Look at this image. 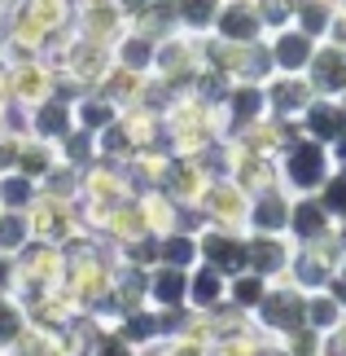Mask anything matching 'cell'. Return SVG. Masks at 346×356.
<instances>
[{"instance_id":"6da1fadb","label":"cell","mask_w":346,"mask_h":356,"mask_svg":"<svg viewBox=\"0 0 346 356\" xmlns=\"http://www.w3.org/2000/svg\"><path fill=\"white\" fill-rule=\"evenodd\" d=\"M276 168H281V189L285 194H320V185L329 181V172H334V154H329L325 141H315V136H302L294 132L285 141V149L276 154Z\"/></svg>"},{"instance_id":"7a4b0ae2","label":"cell","mask_w":346,"mask_h":356,"mask_svg":"<svg viewBox=\"0 0 346 356\" xmlns=\"http://www.w3.org/2000/svg\"><path fill=\"white\" fill-rule=\"evenodd\" d=\"M13 259H18V291L13 295L22 299V308L53 295V291H62V277H66V251L62 246H49V242L31 238Z\"/></svg>"},{"instance_id":"3957f363","label":"cell","mask_w":346,"mask_h":356,"mask_svg":"<svg viewBox=\"0 0 346 356\" xmlns=\"http://www.w3.org/2000/svg\"><path fill=\"white\" fill-rule=\"evenodd\" d=\"M53 71H58L62 79H71L75 88H101L105 75L114 71V53H110V44H101V40H88L71 31V40L53 53Z\"/></svg>"},{"instance_id":"277c9868","label":"cell","mask_w":346,"mask_h":356,"mask_svg":"<svg viewBox=\"0 0 346 356\" xmlns=\"http://www.w3.org/2000/svg\"><path fill=\"white\" fill-rule=\"evenodd\" d=\"M250 325H254L263 339H285L289 330L307 325V295H302L294 282H285V277L268 282L259 308L250 312Z\"/></svg>"},{"instance_id":"5b68a950","label":"cell","mask_w":346,"mask_h":356,"mask_svg":"<svg viewBox=\"0 0 346 356\" xmlns=\"http://www.w3.org/2000/svg\"><path fill=\"white\" fill-rule=\"evenodd\" d=\"M198 66H202V40L198 35H189V31H171V35H162L158 40V53H154V79H162L175 97L180 92H189L193 84V75H198Z\"/></svg>"},{"instance_id":"8992f818","label":"cell","mask_w":346,"mask_h":356,"mask_svg":"<svg viewBox=\"0 0 346 356\" xmlns=\"http://www.w3.org/2000/svg\"><path fill=\"white\" fill-rule=\"evenodd\" d=\"M26 216H31V234L49 246H62V251L88 234L84 216H79V202H66V198H53V194H40Z\"/></svg>"},{"instance_id":"52a82bcc","label":"cell","mask_w":346,"mask_h":356,"mask_svg":"<svg viewBox=\"0 0 346 356\" xmlns=\"http://www.w3.org/2000/svg\"><path fill=\"white\" fill-rule=\"evenodd\" d=\"M215 119H219V136H224V141H237L245 128H254L259 119H268V97H263V84L232 79L228 92L215 106Z\"/></svg>"},{"instance_id":"ba28073f","label":"cell","mask_w":346,"mask_h":356,"mask_svg":"<svg viewBox=\"0 0 346 356\" xmlns=\"http://www.w3.org/2000/svg\"><path fill=\"white\" fill-rule=\"evenodd\" d=\"M198 251L202 264H211L224 277H237L245 273V255H250V234L232 225H202L198 229Z\"/></svg>"},{"instance_id":"9c48e42d","label":"cell","mask_w":346,"mask_h":356,"mask_svg":"<svg viewBox=\"0 0 346 356\" xmlns=\"http://www.w3.org/2000/svg\"><path fill=\"white\" fill-rule=\"evenodd\" d=\"M342 268V246L338 238H329L320 246H294L289 255V268H285V282H294L302 295L307 291H325L329 277Z\"/></svg>"},{"instance_id":"30bf717a","label":"cell","mask_w":346,"mask_h":356,"mask_svg":"<svg viewBox=\"0 0 346 356\" xmlns=\"http://www.w3.org/2000/svg\"><path fill=\"white\" fill-rule=\"evenodd\" d=\"M58 88V71H53L49 58H5V97L35 106L40 97Z\"/></svg>"},{"instance_id":"8fae6325","label":"cell","mask_w":346,"mask_h":356,"mask_svg":"<svg viewBox=\"0 0 346 356\" xmlns=\"http://www.w3.org/2000/svg\"><path fill=\"white\" fill-rule=\"evenodd\" d=\"M245 202H250V194H245L232 176H211L206 189H202V198L193 202V211L202 216V225H232V229H241Z\"/></svg>"},{"instance_id":"7c38bea8","label":"cell","mask_w":346,"mask_h":356,"mask_svg":"<svg viewBox=\"0 0 346 356\" xmlns=\"http://www.w3.org/2000/svg\"><path fill=\"white\" fill-rule=\"evenodd\" d=\"M338 234V220L325 211V202L315 194H298L289 202V225H285V238L294 246H320Z\"/></svg>"},{"instance_id":"4fadbf2b","label":"cell","mask_w":346,"mask_h":356,"mask_svg":"<svg viewBox=\"0 0 346 356\" xmlns=\"http://www.w3.org/2000/svg\"><path fill=\"white\" fill-rule=\"evenodd\" d=\"M245 194H259V189L281 185V168H276V154H263V149H250L241 141H228V172Z\"/></svg>"},{"instance_id":"5bb4252c","label":"cell","mask_w":346,"mask_h":356,"mask_svg":"<svg viewBox=\"0 0 346 356\" xmlns=\"http://www.w3.org/2000/svg\"><path fill=\"white\" fill-rule=\"evenodd\" d=\"M263 97H268V115H272V119L298 123V115L307 111V102L315 97V88L307 84V75H285V71H272L268 79H263Z\"/></svg>"},{"instance_id":"9a60e30c","label":"cell","mask_w":346,"mask_h":356,"mask_svg":"<svg viewBox=\"0 0 346 356\" xmlns=\"http://www.w3.org/2000/svg\"><path fill=\"white\" fill-rule=\"evenodd\" d=\"M263 44H268V58H272V71H285V75H302L315 53V40L302 31V26H276V31L263 35Z\"/></svg>"},{"instance_id":"2e32d148","label":"cell","mask_w":346,"mask_h":356,"mask_svg":"<svg viewBox=\"0 0 346 356\" xmlns=\"http://www.w3.org/2000/svg\"><path fill=\"white\" fill-rule=\"evenodd\" d=\"M211 35L228 40V44H259V40L268 35V26H263L254 0H219Z\"/></svg>"},{"instance_id":"e0dca14e","label":"cell","mask_w":346,"mask_h":356,"mask_svg":"<svg viewBox=\"0 0 346 356\" xmlns=\"http://www.w3.org/2000/svg\"><path fill=\"white\" fill-rule=\"evenodd\" d=\"M302 75H307V84L320 97H342L346 92V44H338V40H315V53H311Z\"/></svg>"},{"instance_id":"ac0fdd59","label":"cell","mask_w":346,"mask_h":356,"mask_svg":"<svg viewBox=\"0 0 346 356\" xmlns=\"http://www.w3.org/2000/svg\"><path fill=\"white\" fill-rule=\"evenodd\" d=\"M128 9L119 0H75V31L101 44H114V35L128 26Z\"/></svg>"},{"instance_id":"d6986e66","label":"cell","mask_w":346,"mask_h":356,"mask_svg":"<svg viewBox=\"0 0 346 356\" xmlns=\"http://www.w3.org/2000/svg\"><path fill=\"white\" fill-rule=\"evenodd\" d=\"M289 202H294V194H285L281 185L259 189V194H250V202H245L241 229H245V234H285V225H289Z\"/></svg>"},{"instance_id":"ffe728a7","label":"cell","mask_w":346,"mask_h":356,"mask_svg":"<svg viewBox=\"0 0 346 356\" xmlns=\"http://www.w3.org/2000/svg\"><path fill=\"white\" fill-rule=\"evenodd\" d=\"M75 128V97L53 88L49 97H40L31 106V136H44V141H62L66 132Z\"/></svg>"},{"instance_id":"44dd1931","label":"cell","mask_w":346,"mask_h":356,"mask_svg":"<svg viewBox=\"0 0 346 356\" xmlns=\"http://www.w3.org/2000/svg\"><path fill=\"white\" fill-rule=\"evenodd\" d=\"M298 132L302 136H315V141H325V145H334L338 136L346 132V111H342V102L338 97H315L307 102V111L298 115Z\"/></svg>"},{"instance_id":"7402d4cb","label":"cell","mask_w":346,"mask_h":356,"mask_svg":"<svg viewBox=\"0 0 346 356\" xmlns=\"http://www.w3.org/2000/svg\"><path fill=\"white\" fill-rule=\"evenodd\" d=\"M289 255H294V242L285 234H250V255H245V268L259 273V277H285L289 268Z\"/></svg>"},{"instance_id":"603a6c76","label":"cell","mask_w":346,"mask_h":356,"mask_svg":"<svg viewBox=\"0 0 346 356\" xmlns=\"http://www.w3.org/2000/svg\"><path fill=\"white\" fill-rule=\"evenodd\" d=\"M110 53H114V66H123V71H136V75H149L154 71V53H158V40L141 31V26H123V31L114 35V44H110Z\"/></svg>"},{"instance_id":"cb8c5ba5","label":"cell","mask_w":346,"mask_h":356,"mask_svg":"<svg viewBox=\"0 0 346 356\" xmlns=\"http://www.w3.org/2000/svg\"><path fill=\"white\" fill-rule=\"evenodd\" d=\"M149 308L158 312L189 308V268H171V264L149 268Z\"/></svg>"},{"instance_id":"d4e9b609","label":"cell","mask_w":346,"mask_h":356,"mask_svg":"<svg viewBox=\"0 0 346 356\" xmlns=\"http://www.w3.org/2000/svg\"><path fill=\"white\" fill-rule=\"evenodd\" d=\"M219 304H228V277L198 259L189 268V312H211Z\"/></svg>"},{"instance_id":"484cf974","label":"cell","mask_w":346,"mask_h":356,"mask_svg":"<svg viewBox=\"0 0 346 356\" xmlns=\"http://www.w3.org/2000/svg\"><path fill=\"white\" fill-rule=\"evenodd\" d=\"M123 106L110 97L105 88H84L75 97V128H88V132H105L110 123H119Z\"/></svg>"},{"instance_id":"4316f807","label":"cell","mask_w":346,"mask_h":356,"mask_svg":"<svg viewBox=\"0 0 346 356\" xmlns=\"http://www.w3.org/2000/svg\"><path fill=\"white\" fill-rule=\"evenodd\" d=\"M119 334L128 339L132 348H154V343H162V312L158 308H149V304H141V308H128L119 317Z\"/></svg>"},{"instance_id":"83f0119b","label":"cell","mask_w":346,"mask_h":356,"mask_svg":"<svg viewBox=\"0 0 346 356\" xmlns=\"http://www.w3.org/2000/svg\"><path fill=\"white\" fill-rule=\"evenodd\" d=\"M58 163H62L58 141H44V136H31V132L22 136V145H18V172H26L31 181H44Z\"/></svg>"},{"instance_id":"f1b7e54d","label":"cell","mask_w":346,"mask_h":356,"mask_svg":"<svg viewBox=\"0 0 346 356\" xmlns=\"http://www.w3.org/2000/svg\"><path fill=\"white\" fill-rule=\"evenodd\" d=\"M198 259H202V251H198V234H193V229H171V234L158 238V264L193 268Z\"/></svg>"},{"instance_id":"f546056e","label":"cell","mask_w":346,"mask_h":356,"mask_svg":"<svg viewBox=\"0 0 346 356\" xmlns=\"http://www.w3.org/2000/svg\"><path fill=\"white\" fill-rule=\"evenodd\" d=\"M215 13H219V0H175V26L189 35H211L215 26Z\"/></svg>"},{"instance_id":"4dcf8cb0","label":"cell","mask_w":346,"mask_h":356,"mask_svg":"<svg viewBox=\"0 0 346 356\" xmlns=\"http://www.w3.org/2000/svg\"><path fill=\"white\" fill-rule=\"evenodd\" d=\"M35 198H40V181H31V176H26V172H18V168L0 172V207L26 211Z\"/></svg>"},{"instance_id":"1f68e13d","label":"cell","mask_w":346,"mask_h":356,"mask_svg":"<svg viewBox=\"0 0 346 356\" xmlns=\"http://www.w3.org/2000/svg\"><path fill=\"white\" fill-rule=\"evenodd\" d=\"M346 321V308L338 304L329 291H307V325L320 334H334L338 325Z\"/></svg>"},{"instance_id":"d6a6232c","label":"cell","mask_w":346,"mask_h":356,"mask_svg":"<svg viewBox=\"0 0 346 356\" xmlns=\"http://www.w3.org/2000/svg\"><path fill=\"white\" fill-rule=\"evenodd\" d=\"M334 13L338 5L334 0H298V9H294V26H302L311 40H325L329 35V26H334Z\"/></svg>"},{"instance_id":"836d02e7","label":"cell","mask_w":346,"mask_h":356,"mask_svg":"<svg viewBox=\"0 0 346 356\" xmlns=\"http://www.w3.org/2000/svg\"><path fill=\"white\" fill-rule=\"evenodd\" d=\"M31 211V207H26ZM26 211H13V207H0V251L5 255H18L26 242H31V216Z\"/></svg>"},{"instance_id":"e575fe53","label":"cell","mask_w":346,"mask_h":356,"mask_svg":"<svg viewBox=\"0 0 346 356\" xmlns=\"http://www.w3.org/2000/svg\"><path fill=\"white\" fill-rule=\"evenodd\" d=\"M263 291H268V277H259V273H237V277H228V304L237 308V312H250L259 308V299H263Z\"/></svg>"},{"instance_id":"d590c367","label":"cell","mask_w":346,"mask_h":356,"mask_svg":"<svg viewBox=\"0 0 346 356\" xmlns=\"http://www.w3.org/2000/svg\"><path fill=\"white\" fill-rule=\"evenodd\" d=\"M58 149H62V163H71V168H92L96 163V132H88V128H71L58 141Z\"/></svg>"},{"instance_id":"8d00e7d4","label":"cell","mask_w":346,"mask_h":356,"mask_svg":"<svg viewBox=\"0 0 346 356\" xmlns=\"http://www.w3.org/2000/svg\"><path fill=\"white\" fill-rule=\"evenodd\" d=\"M79 189H84V172L71 168V163H58L40 181V194H53V198H66V202H79Z\"/></svg>"},{"instance_id":"74e56055","label":"cell","mask_w":346,"mask_h":356,"mask_svg":"<svg viewBox=\"0 0 346 356\" xmlns=\"http://www.w3.org/2000/svg\"><path fill=\"white\" fill-rule=\"evenodd\" d=\"M5 352H9V356H62L58 339H53L49 330H35V325H26V330L13 339Z\"/></svg>"},{"instance_id":"f35d334b","label":"cell","mask_w":346,"mask_h":356,"mask_svg":"<svg viewBox=\"0 0 346 356\" xmlns=\"http://www.w3.org/2000/svg\"><path fill=\"white\" fill-rule=\"evenodd\" d=\"M26 308H22V299L18 295H0V348H9L13 339H18L26 330Z\"/></svg>"},{"instance_id":"ab89813d","label":"cell","mask_w":346,"mask_h":356,"mask_svg":"<svg viewBox=\"0 0 346 356\" xmlns=\"http://www.w3.org/2000/svg\"><path fill=\"white\" fill-rule=\"evenodd\" d=\"M315 198H320L325 211L342 225V220H346V168H334V172H329V181L320 185V194H315Z\"/></svg>"},{"instance_id":"60d3db41","label":"cell","mask_w":346,"mask_h":356,"mask_svg":"<svg viewBox=\"0 0 346 356\" xmlns=\"http://www.w3.org/2000/svg\"><path fill=\"white\" fill-rule=\"evenodd\" d=\"M281 348L289 356H325V334L311 330V325H298V330H289L281 339Z\"/></svg>"},{"instance_id":"b9f144b4","label":"cell","mask_w":346,"mask_h":356,"mask_svg":"<svg viewBox=\"0 0 346 356\" xmlns=\"http://www.w3.org/2000/svg\"><path fill=\"white\" fill-rule=\"evenodd\" d=\"M254 9H259L263 26H268V31H276V26H289V22H294L298 0H254Z\"/></svg>"},{"instance_id":"7bdbcfd3","label":"cell","mask_w":346,"mask_h":356,"mask_svg":"<svg viewBox=\"0 0 346 356\" xmlns=\"http://www.w3.org/2000/svg\"><path fill=\"white\" fill-rule=\"evenodd\" d=\"M84 356H141V348H132L119 330H101V334H96L92 343H88Z\"/></svg>"},{"instance_id":"ee69618b","label":"cell","mask_w":346,"mask_h":356,"mask_svg":"<svg viewBox=\"0 0 346 356\" xmlns=\"http://www.w3.org/2000/svg\"><path fill=\"white\" fill-rule=\"evenodd\" d=\"M18 145H22V136H13V132H0V172L18 168Z\"/></svg>"},{"instance_id":"f6af8a7d","label":"cell","mask_w":346,"mask_h":356,"mask_svg":"<svg viewBox=\"0 0 346 356\" xmlns=\"http://www.w3.org/2000/svg\"><path fill=\"white\" fill-rule=\"evenodd\" d=\"M18 291V259L0 251V295H13Z\"/></svg>"},{"instance_id":"bcb514c9","label":"cell","mask_w":346,"mask_h":356,"mask_svg":"<svg viewBox=\"0 0 346 356\" xmlns=\"http://www.w3.org/2000/svg\"><path fill=\"white\" fill-rule=\"evenodd\" d=\"M325 356H346V321L334 334H325Z\"/></svg>"},{"instance_id":"7dc6e473","label":"cell","mask_w":346,"mask_h":356,"mask_svg":"<svg viewBox=\"0 0 346 356\" xmlns=\"http://www.w3.org/2000/svg\"><path fill=\"white\" fill-rule=\"evenodd\" d=\"M325 291H329V295H334L338 304L346 308V264H342V268L334 273V277H329V286H325Z\"/></svg>"},{"instance_id":"c3c4849f","label":"cell","mask_w":346,"mask_h":356,"mask_svg":"<svg viewBox=\"0 0 346 356\" xmlns=\"http://www.w3.org/2000/svg\"><path fill=\"white\" fill-rule=\"evenodd\" d=\"M325 40H338V44H346V9L334 13V26H329V35Z\"/></svg>"},{"instance_id":"681fc988","label":"cell","mask_w":346,"mask_h":356,"mask_svg":"<svg viewBox=\"0 0 346 356\" xmlns=\"http://www.w3.org/2000/svg\"><path fill=\"white\" fill-rule=\"evenodd\" d=\"M329 154H334V168H346V132L338 136L334 145H329Z\"/></svg>"},{"instance_id":"f907efd6","label":"cell","mask_w":346,"mask_h":356,"mask_svg":"<svg viewBox=\"0 0 346 356\" xmlns=\"http://www.w3.org/2000/svg\"><path fill=\"white\" fill-rule=\"evenodd\" d=\"M334 238H338V246H342V259H346V220L338 225V234H334Z\"/></svg>"},{"instance_id":"816d5d0a","label":"cell","mask_w":346,"mask_h":356,"mask_svg":"<svg viewBox=\"0 0 346 356\" xmlns=\"http://www.w3.org/2000/svg\"><path fill=\"white\" fill-rule=\"evenodd\" d=\"M119 5H123V9H132V0H119Z\"/></svg>"},{"instance_id":"f5cc1de1","label":"cell","mask_w":346,"mask_h":356,"mask_svg":"<svg viewBox=\"0 0 346 356\" xmlns=\"http://www.w3.org/2000/svg\"><path fill=\"white\" fill-rule=\"evenodd\" d=\"M334 5H338V9H346V0H334Z\"/></svg>"},{"instance_id":"db71d44e","label":"cell","mask_w":346,"mask_h":356,"mask_svg":"<svg viewBox=\"0 0 346 356\" xmlns=\"http://www.w3.org/2000/svg\"><path fill=\"white\" fill-rule=\"evenodd\" d=\"M338 102H342V111H346V92H342V97H338Z\"/></svg>"},{"instance_id":"11a10c76","label":"cell","mask_w":346,"mask_h":356,"mask_svg":"<svg viewBox=\"0 0 346 356\" xmlns=\"http://www.w3.org/2000/svg\"><path fill=\"white\" fill-rule=\"evenodd\" d=\"M0 356H9V352H5V348H0Z\"/></svg>"}]
</instances>
